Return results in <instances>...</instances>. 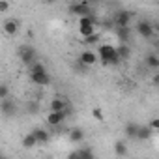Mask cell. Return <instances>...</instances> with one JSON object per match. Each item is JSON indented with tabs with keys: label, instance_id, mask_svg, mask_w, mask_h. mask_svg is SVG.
<instances>
[{
	"label": "cell",
	"instance_id": "8992f818",
	"mask_svg": "<svg viewBox=\"0 0 159 159\" xmlns=\"http://www.w3.org/2000/svg\"><path fill=\"white\" fill-rule=\"evenodd\" d=\"M30 81L38 86H47L51 84V75L47 71H30Z\"/></svg>",
	"mask_w": 159,
	"mask_h": 159
},
{
	"label": "cell",
	"instance_id": "ac0fdd59",
	"mask_svg": "<svg viewBox=\"0 0 159 159\" xmlns=\"http://www.w3.org/2000/svg\"><path fill=\"white\" fill-rule=\"evenodd\" d=\"M71 157H86V159H92V157H94V152H92L90 148H81V150L73 152Z\"/></svg>",
	"mask_w": 159,
	"mask_h": 159
},
{
	"label": "cell",
	"instance_id": "cb8c5ba5",
	"mask_svg": "<svg viewBox=\"0 0 159 159\" xmlns=\"http://www.w3.org/2000/svg\"><path fill=\"white\" fill-rule=\"evenodd\" d=\"M10 96V86L8 84H0V99H4V98H8Z\"/></svg>",
	"mask_w": 159,
	"mask_h": 159
},
{
	"label": "cell",
	"instance_id": "44dd1931",
	"mask_svg": "<svg viewBox=\"0 0 159 159\" xmlns=\"http://www.w3.org/2000/svg\"><path fill=\"white\" fill-rule=\"evenodd\" d=\"M137 129H139V124H127V125H125V137H129V139H135V135H137Z\"/></svg>",
	"mask_w": 159,
	"mask_h": 159
},
{
	"label": "cell",
	"instance_id": "6da1fadb",
	"mask_svg": "<svg viewBox=\"0 0 159 159\" xmlns=\"http://www.w3.org/2000/svg\"><path fill=\"white\" fill-rule=\"evenodd\" d=\"M98 54H99V60H101L105 66H118V64H120V58H118V54H116V47L111 45V43L99 45Z\"/></svg>",
	"mask_w": 159,
	"mask_h": 159
},
{
	"label": "cell",
	"instance_id": "52a82bcc",
	"mask_svg": "<svg viewBox=\"0 0 159 159\" xmlns=\"http://www.w3.org/2000/svg\"><path fill=\"white\" fill-rule=\"evenodd\" d=\"M137 32H139V36L140 38H144V39H150L152 36H153V25L150 23V21H140L139 25H137Z\"/></svg>",
	"mask_w": 159,
	"mask_h": 159
},
{
	"label": "cell",
	"instance_id": "484cf974",
	"mask_svg": "<svg viewBox=\"0 0 159 159\" xmlns=\"http://www.w3.org/2000/svg\"><path fill=\"white\" fill-rule=\"evenodd\" d=\"M92 116H94V120H99V122H101V120H103V111L96 107V109H92Z\"/></svg>",
	"mask_w": 159,
	"mask_h": 159
},
{
	"label": "cell",
	"instance_id": "3957f363",
	"mask_svg": "<svg viewBox=\"0 0 159 159\" xmlns=\"http://www.w3.org/2000/svg\"><path fill=\"white\" fill-rule=\"evenodd\" d=\"M17 52H19V58H21V62L25 66L34 64V60H36V49L32 45H23V47H19Z\"/></svg>",
	"mask_w": 159,
	"mask_h": 159
},
{
	"label": "cell",
	"instance_id": "7402d4cb",
	"mask_svg": "<svg viewBox=\"0 0 159 159\" xmlns=\"http://www.w3.org/2000/svg\"><path fill=\"white\" fill-rule=\"evenodd\" d=\"M26 111H28V114H38L39 112V103L38 101H28L26 103Z\"/></svg>",
	"mask_w": 159,
	"mask_h": 159
},
{
	"label": "cell",
	"instance_id": "d4e9b609",
	"mask_svg": "<svg viewBox=\"0 0 159 159\" xmlns=\"http://www.w3.org/2000/svg\"><path fill=\"white\" fill-rule=\"evenodd\" d=\"M30 71H47V67H45V64L36 62V64H30Z\"/></svg>",
	"mask_w": 159,
	"mask_h": 159
},
{
	"label": "cell",
	"instance_id": "ba28073f",
	"mask_svg": "<svg viewBox=\"0 0 159 159\" xmlns=\"http://www.w3.org/2000/svg\"><path fill=\"white\" fill-rule=\"evenodd\" d=\"M79 62H83L84 66H94L96 62H98V54L94 52V51H83L81 52V56H79Z\"/></svg>",
	"mask_w": 159,
	"mask_h": 159
},
{
	"label": "cell",
	"instance_id": "4316f807",
	"mask_svg": "<svg viewBox=\"0 0 159 159\" xmlns=\"http://www.w3.org/2000/svg\"><path fill=\"white\" fill-rule=\"evenodd\" d=\"M10 11V2L8 0H0V13H6Z\"/></svg>",
	"mask_w": 159,
	"mask_h": 159
},
{
	"label": "cell",
	"instance_id": "7a4b0ae2",
	"mask_svg": "<svg viewBox=\"0 0 159 159\" xmlns=\"http://www.w3.org/2000/svg\"><path fill=\"white\" fill-rule=\"evenodd\" d=\"M92 32H96V19L90 15H84V17H79V34L83 38L90 36Z\"/></svg>",
	"mask_w": 159,
	"mask_h": 159
},
{
	"label": "cell",
	"instance_id": "277c9868",
	"mask_svg": "<svg viewBox=\"0 0 159 159\" xmlns=\"http://www.w3.org/2000/svg\"><path fill=\"white\" fill-rule=\"evenodd\" d=\"M69 11L75 13V15H79V17H84V15H90L92 13V6H90L88 0H81V2L71 4L69 6Z\"/></svg>",
	"mask_w": 159,
	"mask_h": 159
},
{
	"label": "cell",
	"instance_id": "9a60e30c",
	"mask_svg": "<svg viewBox=\"0 0 159 159\" xmlns=\"http://www.w3.org/2000/svg\"><path fill=\"white\" fill-rule=\"evenodd\" d=\"M51 111H64L66 107H67V101L66 99H62V98H54V99H51Z\"/></svg>",
	"mask_w": 159,
	"mask_h": 159
},
{
	"label": "cell",
	"instance_id": "7c38bea8",
	"mask_svg": "<svg viewBox=\"0 0 159 159\" xmlns=\"http://www.w3.org/2000/svg\"><path fill=\"white\" fill-rule=\"evenodd\" d=\"M83 140H84V131L83 129H79V127L69 129V142L79 144V142H83Z\"/></svg>",
	"mask_w": 159,
	"mask_h": 159
},
{
	"label": "cell",
	"instance_id": "4fadbf2b",
	"mask_svg": "<svg viewBox=\"0 0 159 159\" xmlns=\"http://www.w3.org/2000/svg\"><path fill=\"white\" fill-rule=\"evenodd\" d=\"M116 36L120 38L122 43H127V39L131 36V28L129 26H116Z\"/></svg>",
	"mask_w": 159,
	"mask_h": 159
},
{
	"label": "cell",
	"instance_id": "8fae6325",
	"mask_svg": "<svg viewBox=\"0 0 159 159\" xmlns=\"http://www.w3.org/2000/svg\"><path fill=\"white\" fill-rule=\"evenodd\" d=\"M32 133H34V137H36L38 144H47V142L51 140V135H49V131H47V129H39V127H36Z\"/></svg>",
	"mask_w": 159,
	"mask_h": 159
},
{
	"label": "cell",
	"instance_id": "5bb4252c",
	"mask_svg": "<svg viewBox=\"0 0 159 159\" xmlns=\"http://www.w3.org/2000/svg\"><path fill=\"white\" fill-rule=\"evenodd\" d=\"M114 153H116L118 157H125V155L129 153V148H127V144H125L124 140H118V142L114 144Z\"/></svg>",
	"mask_w": 159,
	"mask_h": 159
},
{
	"label": "cell",
	"instance_id": "e0dca14e",
	"mask_svg": "<svg viewBox=\"0 0 159 159\" xmlns=\"http://www.w3.org/2000/svg\"><path fill=\"white\" fill-rule=\"evenodd\" d=\"M116 54H118V58H120V60H125V58H129L131 49L127 47V43H122L120 47H116Z\"/></svg>",
	"mask_w": 159,
	"mask_h": 159
},
{
	"label": "cell",
	"instance_id": "83f0119b",
	"mask_svg": "<svg viewBox=\"0 0 159 159\" xmlns=\"http://www.w3.org/2000/svg\"><path fill=\"white\" fill-rule=\"evenodd\" d=\"M150 129H152V133H155V131H159V120L157 118H153L152 122H150V125H148Z\"/></svg>",
	"mask_w": 159,
	"mask_h": 159
},
{
	"label": "cell",
	"instance_id": "f546056e",
	"mask_svg": "<svg viewBox=\"0 0 159 159\" xmlns=\"http://www.w3.org/2000/svg\"><path fill=\"white\" fill-rule=\"evenodd\" d=\"M88 2H92V4H96V2H98V0H88Z\"/></svg>",
	"mask_w": 159,
	"mask_h": 159
},
{
	"label": "cell",
	"instance_id": "2e32d148",
	"mask_svg": "<svg viewBox=\"0 0 159 159\" xmlns=\"http://www.w3.org/2000/svg\"><path fill=\"white\" fill-rule=\"evenodd\" d=\"M150 137H152V129H150V127H144V125H139L135 139H139V140H148Z\"/></svg>",
	"mask_w": 159,
	"mask_h": 159
},
{
	"label": "cell",
	"instance_id": "ffe728a7",
	"mask_svg": "<svg viewBox=\"0 0 159 159\" xmlns=\"http://www.w3.org/2000/svg\"><path fill=\"white\" fill-rule=\"evenodd\" d=\"M146 66H148L150 69H157V67H159V58H157V54H148Z\"/></svg>",
	"mask_w": 159,
	"mask_h": 159
},
{
	"label": "cell",
	"instance_id": "5b68a950",
	"mask_svg": "<svg viewBox=\"0 0 159 159\" xmlns=\"http://www.w3.org/2000/svg\"><path fill=\"white\" fill-rule=\"evenodd\" d=\"M0 111H2L4 116H15L17 114V103L8 96L4 99H0Z\"/></svg>",
	"mask_w": 159,
	"mask_h": 159
},
{
	"label": "cell",
	"instance_id": "4dcf8cb0",
	"mask_svg": "<svg viewBox=\"0 0 159 159\" xmlns=\"http://www.w3.org/2000/svg\"><path fill=\"white\" fill-rule=\"evenodd\" d=\"M0 157H2V153H0Z\"/></svg>",
	"mask_w": 159,
	"mask_h": 159
},
{
	"label": "cell",
	"instance_id": "d6986e66",
	"mask_svg": "<svg viewBox=\"0 0 159 159\" xmlns=\"http://www.w3.org/2000/svg\"><path fill=\"white\" fill-rule=\"evenodd\" d=\"M38 144V140H36V137H34V133H28L26 137H23V146L26 148V150H30V148H34Z\"/></svg>",
	"mask_w": 159,
	"mask_h": 159
},
{
	"label": "cell",
	"instance_id": "30bf717a",
	"mask_svg": "<svg viewBox=\"0 0 159 159\" xmlns=\"http://www.w3.org/2000/svg\"><path fill=\"white\" fill-rule=\"evenodd\" d=\"M2 26H4V32H6L8 36H15L17 30H19V21H17V19H6Z\"/></svg>",
	"mask_w": 159,
	"mask_h": 159
},
{
	"label": "cell",
	"instance_id": "f1b7e54d",
	"mask_svg": "<svg viewBox=\"0 0 159 159\" xmlns=\"http://www.w3.org/2000/svg\"><path fill=\"white\" fill-rule=\"evenodd\" d=\"M43 2H47V4H52V2H56V0H43Z\"/></svg>",
	"mask_w": 159,
	"mask_h": 159
},
{
	"label": "cell",
	"instance_id": "9c48e42d",
	"mask_svg": "<svg viewBox=\"0 0 159 159\" xmlns=\"http://www.w3.org/2000/svg\"><path fill=\"white\" fill-rule=\"evenodd\" d=\"M129 23H131V13L129 11L122 10V11L116 13V17H114V25L116 26H129Z\"/></svg>",
	"mask_w": 159,
	"mask_h": 159
},
{
	"label": "cell",
	"instance_id": "603a6c76",
	"mask_svg": "<svg viewBox=\"0 0 159 159\" xmlns=\"http://www.w3.org/2000/svg\"><path fill=\"white\" fill-rule=\"evenodd\" d=\"M98 39H99V34H98V32H92L90 36H86V38H84V43L92 45V43H98Z\"/></svg>",
	"mask_w": 159,
	"mask_h": 159
}]
</instances>
